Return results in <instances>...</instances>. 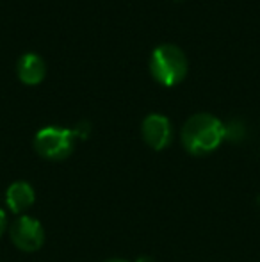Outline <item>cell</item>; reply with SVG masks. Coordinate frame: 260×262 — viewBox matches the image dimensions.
I'll return each instance as SVG.
<instances>
[{
    "instance_id": "3957f363",
    "label": "cell",
    "mask_w": 260,
    "mask_h": 262,
    "mask_svg": "<svg viewBox=\"0 0 260 262\" xmlns=\"http://www.w3.org/2000/svg\"><path fill=\"white\" fill-rule=\"evenodd\" d=\"M75 134L64 127H45L34 136V150L49 161H64L75 148Z\"/></svg>"
},
{
    "instance_id": "7c38bea8",
    "label": "cell",
    "mask_w": 260,
    "mask_h": 262,
    "mask_svg": "<svg viewBox=\"0 0 260 262\" xmlns=\"http://www.w3.org/2000/svg\"><path fill=\"white\" fill-rule=\"evenodd\" d=\"M105 262H127V260H123V259H109V260H105Z\"/></svg>"
},
{
    "instance_id": "30bf717a",
    "label": "cell",
    "mask_w": 260,
    "mask_h": 262,
    "mask_svg": "<svg viewBox=\"0 0 260 262\" xmlns=\"http://www.w3.org/2000/svg\"><path fill=\"white\" fill-rule=\"evenodd\" d=\"M6 225H7L6 212H4V210L0 209V237H2V234H4V232H6Z\"/></svg>"
},
{
    "instance_id": "7a4b0ae2",
    "label": "cell",
    "mask_w": 260,
    "mask_h": 262,
    "mask_svg": "<svg viewBox=\"0 0 260 262\" xmlns=\"http://www.w3.org/2000/svg\"><path fill=\"white\" fill-rule=\"evenodd\" d=\"M187 55L173 43L159 45L150 55V73L160 86L173 88L180 84L187 75Z\"/></svg>"
},
{
    "instance_id": "9c48e42d",
    "label": "cell",
    "mask_w": 260,
    "mask_h": 262,
    "mask_svg": "<svg viewBox=\"0 0 260 262\" xmlns=\"http://www.w3.org/2000/svg\"><path fill=\"white\" fill-rule=\"evenodd\" d=\"M73 134H75V138L86 139L87 136H89V123H87V121H82V123H79L75 128H73Z\"/></svg>"
},
{
    "instance_id": "ba28073f",
    "label": "cell",
    "mask_w": 260,
    "mask_h": 262,
    "mask_svg": "<svg viewBox=\"0 0 260 262\" xmlns=\"http://www.w3.org/2000/svg\"><path fill=\"white\" fill-rule=\"evenodd\" d=\"M244 138V125L241 121L233 120L228 125H225V139L228 141H241Z\"/></svg>"
},
{
    "instance_id": "5b68a950",
    "label": "cell",
    "mask_w": 260,
    "mask_h": 262,
    "mask_svg": "<svg viewBox=\"0 0 260 262\" xmlns=\"http://www.w3.org/2000/svg\"><path fill=\"white\" fill-rule=\"evenodd\" d=\"M143 139L152 150H164L170 146L171 139H173V127H171L170 118L164 114H148L143 120L141 125Z\"/></svg>"
},
{
    "instance_id": "8fae6325",
    "label": "cell",
    "mask_w": 260,
    "mask_h": 262,
    "mask_svg": "<svg viewBox=\"0 0 260 262\" xmlns=\"http://www.w3.org/2000/svg\"><path fill=\"white\" fill-rule=\"evenodd\" d=\"M135 262H155V260H153L152 257H139Z\"/></svg>"
},
{
    "instance_id": "8992f818",
    "label": "cell",
    "mask_w": 260,
    "mask_h": 262,
    "mask_svg": "<svg viewBox=\"0 0 260 262\" xmlns=\"http://www.w3.org/2000/svg\"><path fill=\"white\" fill-rule=\"evenodd\" d=\"M16 75L25 86H38L46 77V62L36 52H25L16 62Z\"/></svg>"
},
{
    "instance_id": "6da1fadb",
    "label": "cell",
    "mask_w": 260,
    "mask_h": 262,
    "mask_svg": "<svg viewBox=\"0 0 260 262\" xmlns=\"http://www.w3.org/2000/svg\"><path fill=\"white\" fill-rule=\"evenodd\" d=\"M225 141V123L208 113L193 114L182 127V145L193 156H207Z\"/></svg>"
},
{
    "instance_id": "277c9868",
    "label": "cell",
    "mask_w": 260,
    "mask_h": 262,
    "mask_svg": "<svg viewBox=\"0 0 260 262\" xmlns=\"http://www.w3.org/2000/svg\"><path fill=\"white\" fill-rule=\"evenodd\" d=\"M9 235L13 245L21 252H36L45 243V228L36 217L25 216L21 214L20 217L11 223Z\"/></svg>"
},
{
    "instance_id": "52a82bcc",
    "label": "cell",
    "mask_w": 260,
    "mask_h": 262,
    "mask_svg": "<svg viewBox=\"0 0 260 262\" xmlns=\"http://www.w3.org/2000/svg\"><path fill=\"white\" fill-rule=\"evenodd\" d=\"M34 200H36L34 189H32L31 184L23 182V180L13 182L6 191V204L11 212L14 214H21L27 209H31Z\"/></svg>"
}]
</instances>
